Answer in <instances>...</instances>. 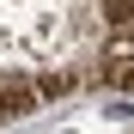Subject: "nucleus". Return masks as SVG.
Wrapping results in <instances>:
<instances>
[{"instance_id": "7ed1b4c3", "label": "nucleus", "mask_w": 134, "mask_h": 134, "mask_svg": "<svg viewBox=\"0 0 134 134\" xmlns=\"http://www.w3.org/2000/svg\"><path fill=\"white\" fill-rule=\"evenodd\" d=\"M98 18L110 31H134V0H98Z\"/></svg>"}, {"instance_id": "f257e3e1", "label": "nucleus", "mask_w": 134, "mask_h": 134, "mask_svg": "<svg viewBox=\"0 0 134 134\" xmlns=\"http://www.w3.org/2000/svg\"><path fill=\"white\" fill-rule=\"evenodd\" d=\"M43 98H37V79H25V73H0V122L6 116H25V110H37Z\"/></svg>"}, {"instance_id": "f03ea898", "label": "nucleus", "mask_w": 134, "mask_h": 134, "mask_svg": "<svg viewBox=\"0 0 134 134\" xmlns=\"http://www.w3.org/2000/svg\"><path fill=\"white\" fill-rule=\"evenodd\" d=\"M79 79L85 73H73V67H43V73H37V98H67Z\"/></svg>"}]
</instances>
